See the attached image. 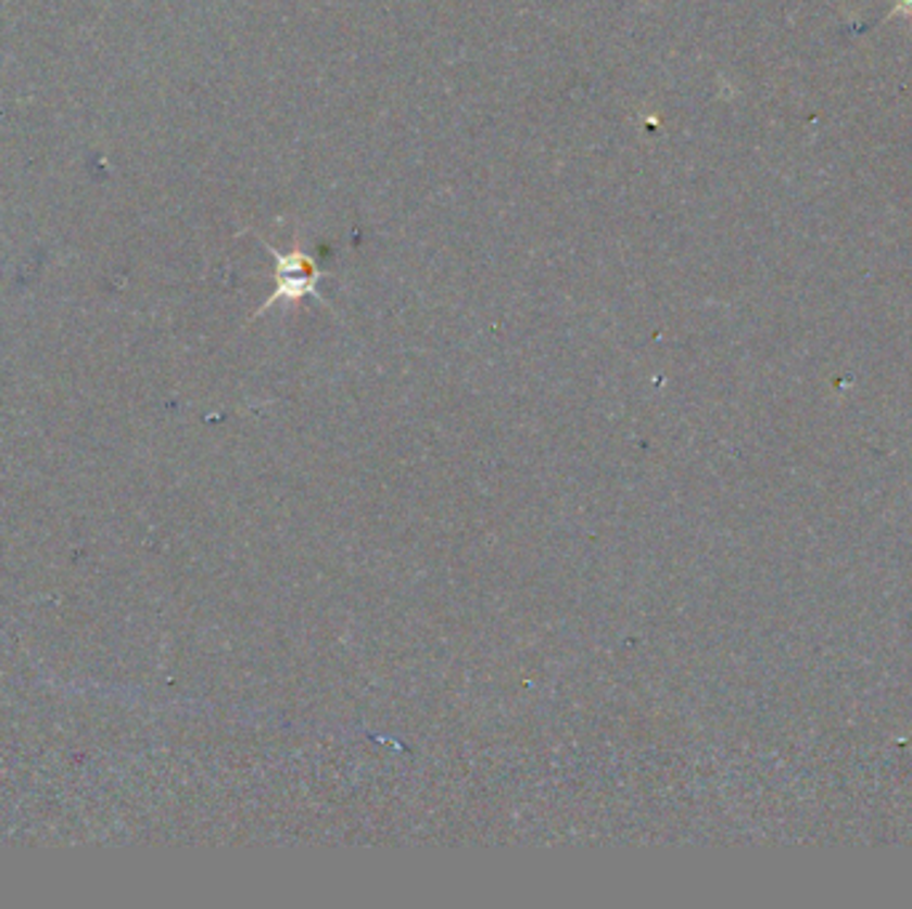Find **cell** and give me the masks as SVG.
<instances>
[{
  "mask_svg": "<svg viewBox=\"0 0 912 909\" xmlns=\"http://www.w3.org/2000/svg\"><path fill=\"white\" fill-rule=\"evenodd\" d=\"M894 14H912V0H897V9Z\"/></svg>",
  "mask_w": 912,
  "mask_h": 909,
  "instance_id": "2",
  "label": "cell"
},
{
  "mask_svg": "<svg viewBox=\"0 0 912 909\" xmlns=\"http://www.w3.org/2000/svg\"><path fill=\"white\" fill-rule=\"evenodd\" d=\"M259 240L265 243V238H259ZM265 249L275 256V291L265 299V302H262V307L256 310L254 318H259L265 310H270L280 302L296 304V302H302L304 296L320 299L318 283H320V278H324V273H320L318 262H315L307 251H302L300 245H294V249L283 254V251H278L270 243H265Z\"/></svg>",
  "mask_w": 912,
  "mask_h": 909,
  "instance_id": "1",
  "label": "cell"
}]
</instances>
